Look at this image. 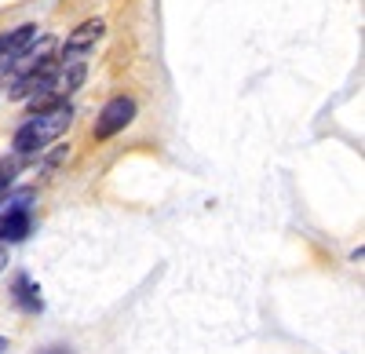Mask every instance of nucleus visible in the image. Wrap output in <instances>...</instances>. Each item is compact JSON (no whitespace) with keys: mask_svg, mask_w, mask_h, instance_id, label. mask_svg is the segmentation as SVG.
<instances>
[{"mask_svg":"<svg viewBox=\"0 0 365 354\" xmlns=\"http://www.w3.org/2000/svg\"><path fill=\"white\" fill-rule=\"evenodd\" d=\"M73 125V106L70 103H55L48 110H37L29 121L15 132L11 146H15V154L19 157H34L41 154L44 146H51L58 135H66V128Z\"/></svg>","mask_w":365,"mask_h":354,"instance_id":"nucleus-1","label":"nucleus"},{"mask_svg":"<svg viewBox=\"0 0 365 354\" xmlns=\"http://www.w3.org/2000/svg\"><path fill=\"white\" fill-rule=\"evenodd\" d=\"M132 121H135V99L132 95H117L96 117V139H113L117 132H125Z\"/></svg>","mask_w":365,"mask_h":354,"instance_id":"nucleus-2","label":"nucleus"},{"mask_svg":"<svg viewBox=\"0 0 365 354\" xmlns=\"http://www.w3.org/2000/svg\"><path fill=\"white\" fill-rule=\"evenodd\" d=\"M103 33H106V22L103 19L81 22L73 33L66 37V44H63V63H81V58H88L91 51H96V44L103 41Z\"/></svg>","mask_w":365,"mask_h":354,"instance_id":"nucleus-3","label":"nucleus"},{"mask_svg":"<svg viewBox=\"0 0 365 354\" xmlns=\"http://www.w3.org/2000/svg\"><path fill=\"white\" fill-rule=\"evenodd\" d=\"M37 37H41V33H37V26H19L15 33H8L4 41H0V73H8V66L22 55V48H26V44H34Z\"/></svg>","mask_w":365,"mask_h":354,"instance_id":"nucleus-4","label":"nucleus"},{"mask_svg":"<svg viewBox=\"0 0 365 354\" xmlns=\"http://www.w3.org/2000/svg\"><path fill=\"white\" fill-rule=\"evenodd\" d=\"M34 230V216H29V204L26 209H11L4 219H0V241H22L26 234Z\"/></svg>","mask_w":365,"mask_h":354,"instance_id":"nucleus-5","label":"nucleus"},{"mask_svg":"<svg viewBox=\"0 0 365 354\" xmlns=\"http://www.w3.org/2000/svg\"><path fill=\"white\" fill-rule=\"evenodd\" d=\"M29 201H34V190H15V194L4 190V197H0V219H4L11 209H26Z\"/></svg>","mask_w":365,"mask_h":354,"instance_id":"nucleus-6","label":"nucleus"},{"mask_svg":"<svg viewBox=\"0 0 365 354\" xmlns=\"http://www.w3.org/2000/svg\"><path fill=\"white\" fill-rule=\"evenodd\" d=\"M19 303H22V307H29V311H37V307H41V296H37V288L29 285L26 278H19Z\"/></svg>","mask_w":365,"mask_h":354,"instance_id":"nucleus-7","label":"nucleus"},{"mask_svg":"<svg viewBox=\"0 0 365 354\" xmlns=\"http://www.w3.org/2000/svg\"><path fill=\"white\" fill-rule=\"evenodd\" d=\"M15 175H19V161L15 157H4V161H0V194L15 183Z\"/></svg>","mask_w":365,"mask_h":354,"instance_id":"nucleus-8","label":"nucleus"},{"mask_svg":"<svg viewBox=\"0 0 365 354\" xmlns=\"http://www.w3.org/2000/svg\"><path fill=\"white\" fill-rule=\"evenodd\" d=\"M8 267V249H0V271Z\"/></svg>","mask_w":365,"mask_h":354,"instance_id":"nucleus-9","label":"nucleus"},{"mask_svg":"<svg viewBox=\"0 0 365 354\" xmlns=\"http://www.w3.org/2000/svg\"><path fill=\"white\" fill-rule=\"evenodd\" d=\"M48 354H70V350H63V347H51Z\"/></svg>","mask_w":365,"mask_h":354,"instance_id":"nucleus-10","label":"nucleus"},{"mask_svg":"<svg viewBox=\"0 0 365 354\" xmlns=\"http://www.w3.org/2000/svg\"><path fill=\"white\" fill-rule=\"evenodd\" d=\"M4 347H8V340H0V354H4Z\"/></svg>","mask_w":365,"mask_h":354,"instance_id":"nucleus-11","label":"nucleus"}]
</instances>
